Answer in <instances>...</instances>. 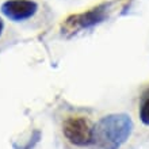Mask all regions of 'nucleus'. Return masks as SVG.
Wrapping results in <instances>:
<instances>
[{"mask_svg": "<svg viewBox=\"0 0 149 149\" xmlns=\"http://www.w3.org/2000/svg\"><path fill=\"white\" fill-rule=\"evenodd\" d=\"M133 132V121L126 114H110L92 127V149H119Z\"/></svg>", "mask_w": 149, "mask_h": 149, "instance_id": "obj_1", "label": "nucleus"}, {"mask_svg": "<svg viewBox=\"0 0 149 149\" xmlns=\"http://www.w3.org/2000/svg\"><path fill=\"white\" fill-rule=\"evenodd\" d=\"M107 10H109V4H100V6H96L86 12L68 16L61 26L63 34H68V36L76 34L80 30L94 27L96 24L102 23L107 18Z\"/></svg>", "mask_w": 149, "mask_h": 149, "instance_id": "obj_2", "label": "nucleus"}, {"mask_svg": "<svg viewBox=\"0 0 149 149\" xmlns=\"http://www.w3.org/2000/svg\"><path fill=\"white\" fill-rule=\"evenodd\" d=\"M63 133L68 141L76 146L91 145L92 126L84 117H69L63 123Z\"/></svg>", "mask_w": 149, "mask_h": 149, "instance_id": "obj_3", "label": "nucleus"}, {"mask_svg": "<svg viewBox=\"0 0 149 149\" xmlns=\"http://www.w3.org/2000/svg\"><path fill=\"white\" fill-rule=\"evenodd\" d=\"M0 11L12 22H23L36 15L38 4L34 0H6L1 4Z\"/></svg>", "mask_w": 149, "mask_h": 149, "instance_id": "obj_4", "label": "nucleus"}, {"mask_svg": "<svg viewBox=\"0 0 149 149\" xmlns=\"http://www.w3.org/2000/svg\"><path fill=\"white\" fill-rule=\"evenodd\" d=\"M138 114H140V119H141L142 123L149 126V88L142 94Z\"/></svg>", "mask_w": 149, "mask_h": 149, "instance_id": "obj_5", "label": "nucleus"}, {"mask_svg": "<svg viewBox=\"0 0 149 149\" xmlns=\"http://www.w3.org/2000/svg\"><path fill=\"white\" fill-rule=\"evenodd\" d=\"M4 31V20L0 18V37H1V34H3Z\"/></svg>", "mask_w": 149, "mask_h": 149, "instance_id": "obj_6", "label": "nucleus"}]
</instances>
